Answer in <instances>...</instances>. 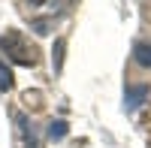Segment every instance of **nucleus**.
Instances as JSON below:
<instances>
[{
	"label": "nucleus",
	"instance_id": "f03ea898",
	"mask_svg": "<svg viewBox=\"0 0 151 148\" xmlns=\"http://www.w3.org/2000/svg\"><path fill=\"white\" fill-rule=\"evenodd\" d=\"M136 52H139V60H142V64H151V48H148V45H139Z\"/></svg>",
	"mask_w": 151,
	"mask_h": 148
},
{
	"label": "nucleus",
	"instance_id": "f257e3e1",
	"mask_svg": "<svg viewBox=\"0 0 151 148\" xmlns=\"http://www.w3.org/2000/svg\"><path fill=\"white\" fill-rule=\"evenodd\" d=\"M9 85H12V73H9V67L3 60H0V91H6Z\"/></svg>",
	"mask_w": 151,
	"mask_h": 148
}]
</instances>
